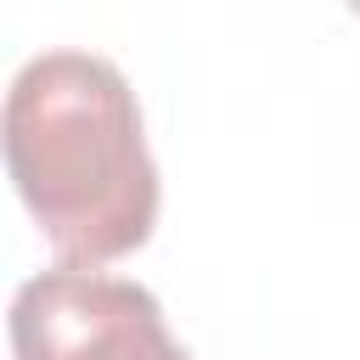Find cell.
I'll return each instance as SVG.
<instances>
[{"label":"cell","mask_w":360,"mask_h":360,"mask_svg":"<svg viewBox=\"0 0 360 360\" xmlns=\"http://www.w3.org/2000/svg\"><path fill=\"white\" fill-rule=\"evenodd\" d=\"M6 174L68 264L135 253L158 225V163L129 79L90 51H45L6 90Z\"/></svg>","instance_id":"1"},{"label":"cell","mask_w":360,"mask_h":360,"mask_svg":"<svg viewBox=\"0 0 360 360\" xmlns=\"http://www.w3.org/2000/svg\"><path fill=\"white\" fill-rule=\"evenodd\" d=\"M11 349L17 360H191L141 281L90 264L39 270L17 287Z\"/></svg>","instance_id":"2"},{"label":"cell","mask_w":360,"mask_h":360,"mask_svg":"<svg viewBox=\"0 0 360 360\" xmlns=\"http://www.w3.org/2000/svg\"><path fill=\"white\" fill-rule=\"evenodd\" d=\"M349 6H354V11H360V0H349Z\"/></svg>","instance_id":"3"}]
</instances>
